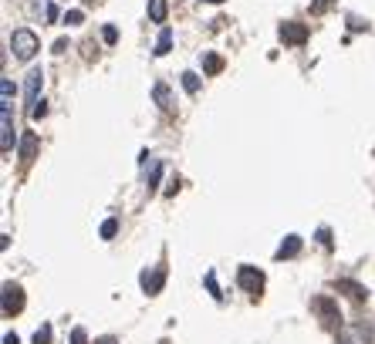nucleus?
I'll return each instance as SVG.
<instances>
[{"instance_id":"nucleus-1","label":"nucleus","mask_w":375,"mask_h":344,"mask_svg":"<svg viewBox=\"0 0 375 344\" xmlns=\"http://www.w3.org/2000/svg\"><path fill=\"white\" fill-rule=\"evenodd\" d=\"M38 47H41V41H38L34 31H27V27H17V31L10 34V51H14L17 61H31V58L38 54Z\"/></svg>"},{"instance_id":"nucleus-2","label":"nucleus","mask_w":375,"mask_h":344,"mask_svg":"<svg viewBox=\"0 0 375 344\" xmlns=\"http://www.w3.org/2000/svg\"><path fill=\"white\" fill-rule=\"evenodd\" d=\"M0 310H3V317H14V314H21L24 310V290L17 287V284H3V290H0Z\"/></svg>"},{"instance_id":"nucleus-3","label":"nucleus","mask_w":375,"mask_h":344,"mask_svg":"<svg viewBox=\"0 0 375 344\" xmlns=\"http://www.w3.org/2000/svg\"><path fill=\"white\" fill-rule=\"evenodd\" d=\"M237 287L247 290V294H260L264 290V273L257 267H250V264H244V267L237 270Z\"/></svg>"},{"instance_id":"nucleus-4","label":"nucleus","mask_w":375,"mask_h":344,"mask_svg":"<svg viewBox=\"0 0 375 344\" xmlns=\"http://www.w3.org/2000/svg\"><path fill=\"white\" fill-rule=\"evenodd\" d=\"M0 149H3V155L14 152V112H10V105H0Z\"/></svg>"},{"instance_id":"nucleus-5","label":"nucleus","mask_w":375,"mask_h":344,"mask_svg":"<svg viewBox=\"0 0 375 344\" xmlns=\"http://www.w3.org/2000/svg\"><path fill=\"white\" fill-rule=\"evenodd\" d=\"M163 284H166V264H156L152 270L142 273V290H146V294H159Z\"/></svg>"},{"instance_id":"nucleus-6","label":"nucleus","mask_w":375,"mask_h":344,"mask_svg":"<svg viewBox=\"0 0 375 344\" xmlns=\"http://www.w3.org/2000/svg\"><path fill=\"white\" fill-rule=\"evenodd\" d=\"M281 38H284V44H291V47H301L308 41V27L301 21H284L281 24Z\"/></svg>"},{"instance_id":"nucleus-7","label":"nucleus","mask_w":375,"mask_h":344,"mask_svg":"<svg viewBox=\"0 0 375 344\" xmlns=\"http://www.w3.org/2000/svg\"><path fill=\"white\" fill-rule=\"evenodd\" d=\"M41 81H44L41 68L27 71V84H24V98H27V105H31V108H34V105L41 102Z\"/></svg>"},{"instance_id":"nucleus-8","label":"nucleus","mask_w":375,"mask_h":344,"mask_svg":"<svg viewBox=\"0 0 375 344\" xmlns=\"http://www.w3.org/2000/svg\"><path fill=\"white\" fill-rule=\"evenodd\" d=\"M311 310H318L325 324H334V321L341 317V314H338V304H334L332 297H311Z\"/></svg>"},{"instance_id":"nucleus-9","label":"nucleus","mask_w":375,"mask_h":344,"mask_svg":"<svg viewBox=\"0 0 375 344\" xmlns=\"http://www.w3.org/2000/svg\"><path fill=\"white\" fill-rule=\"evenodd\" d=\"M301 246H304L301 236H297V233H288V236L281 240V246H277V260H291V257H297Z\"/></svg>"},{"instance_id":"nucleus-10","label":"nucleus","mask_w":375,"mask_h":344,"mask_svg":"<svg viewBox=\"0 0 375 344\" xmlns=\"http://www.w3.org/2000/svg\"><path fill=\"white\" fill-rule=\"evenodd\" d=\"M17 155H21L24 162H31V159L38 155V135H34V132H24V135H21V146H17Z\"/></svg>"},{"instance_id":"nucleus-11","label":"nucleus","mask_w":375,"mask_h":344,"mask_svg":"<svg viewBox=\"0 0 375 344\" xmlns=\"http://www.w3.org/2000/svg\"><path fill=\"white\" fill-rule=\"evenodd\" d=\"M334 287H338L341 294H348L352 301H365V297H369V290H365L362 284H355V280H338Z\"/></svg>"},{"instance_id":"nucleus-12","label":"nucleus","mask_w":375,"mask_h":344,"mask_svg":"<svg viewBox=\"0 0 375 344\" xmlns=\"http://www.w3.org/2000/svg\"><path fill=\"white\" fill-rule=\"evenodd\" d=\"M152 95H156V105H159L163 112H172V108H176V105H172V91H169V84H163V81H156Z\"/></svg>"},{"instance_id":"nucleus-13","label":"nucleus","mask_w":375,"mask_h":344,"mask_svg":"<svg viewBox=\"0 0 375 344\" xmlns=\"http://www.w3.org/2000/svg\"><path fill=\"white\" fill-rule=\"evenodd\" d=\"M34 14H41L44 24H54V21H58V7H54V0H34Z\"/></svg>"},{"instance_id":"nucleus-14","label":"nucleus","mask_w":375,"mask_h":344,"mask_svg":"<svg viewBox=\"0 0 375 344\" xmlns=\"http://www.w3.org/2000/svg\"><path fill=\"white\" fill-rule=\"evenodd\" d=\"M169 47H172V31L163 27V31H159V38H156V47H152V51H156V58H163V54H169Z\"/></svg>"},{"instance_id":"nucleus-15","label":"nucleus","mask_w":375,"mask_h":344,"mask_svg":"<svg viewBox=\"0 0 375 344\" xmlns=\"http://www.w3.org/2000/svg\"><path fill=\"white\" fill-rule=\"evenodd\" d=\"M338 344H365V338H362L359 328H341L338 331Z\"/></svg>"},{"instance_id":"nucleus-16","label":"nucleus","mask_w":375,"mask_h":344,"mask_svg":"<svg viewBox=\"0 0 375 344\" xmlns=\"http://www.w3.org/2000/svg\"><path fill=\"white\" fill-rule=\"evenodd\" d=\"M203 71H207V75H220V71H223V58L213 54V51L203 54Z\"/></svg>"},{"instance_id":"nucleus-17","label":"nucleus","mask_w":375,"mask_h":344,"mask_svg":"<svg viewBox=\"0 0 375 344\" xmlns=\"http://www.w3.org/2000/svg\"><path fill=\"white\" fill-rule=\"evenodd\" d=\"M166 0H149V17L156 21V24H166Z\"/></svg>"},{"instance_id":"nucleus-18","label":"nucleus","mask_w":375,"mask_h":344,"mask_svg":"<svg viewBox=\"0 0 375 344\" xmlns=\"http://www.w3.org/2000/svg\"><path fill=\"white\" fill-rule=\"evenodd\" d=\"M159 176H163V162H152V165H149V172H146V190H149V192H156Z\"/></svg>"},{"instance_id":"nucleus-19","label":"nucleus","mask_w":375,"mask_h":344,"mask_svg":"<svg viewBox=\"0 0 375 344\" xmlns=\"http://www.w3.org/2000/svg\"><path fill=\"white\" fill-rule=\"evenodd\" d=\"M61 24L78 27V24H84V14H82V10H65V14H61Z\"/></svg>"},{"instance_id":"nucleus-20","label":"nucleus","mask_w":375,"mask_h":344,"mask_svg":"<svg viewBox=\"0 0 375 344\" xmlns=\"http://www.w3.org/2000/svg\"><path fill=\"white\" fill-rule=\"evenodd\" d=\"M183 88H186L190 95H196V91H200V75H193V71H183Z\"/></svg>"},{"instance_id":"nucleus-21","label":"nucleus","mask_w":375,"mask_h":344,"mask_svg":"<svg viewBox=\"0 0 375 344\" xmlns=\"http://www.w3.org/2000/svg\"><path fill=\"white\" fill-rule=\"evenodd\" d=\"M334 7V0H311V17H321Z\"/></svg>"},{"instance_id":"nucleus-22","label":"nucleus","mask_w":375,"mask_h":344,"mask_svg":"<svg viewBox=\"0 0 375 344\" xmlns=\"http://www.w3.org/2000/svg\"><path fill=\"white\" fill-rule=\"evenodd\" d=\"M115 233H119V220H105L102 229H98V236H102V240H112Z\"/></svg>"},{"instance_id":"nucleus-23","label":"nucleus","mask_w":375,"mask_h":344,"mask_svg":"<svg viewBox=\"0 0 375 344\" xmlns=\"http://www.w3.org/2000/svg\"><path fill=\"white\" fill-rule=\"evenodd\" d=\"M207 290H209V297H213V301H223V290L216 287V273H213V270L207 273Z\"/></svg>"},{"instance_id":"nucleus-24","label":"nucleus","mask_w":375,"mask_h":344,"mask_svg":"<svg viewBox=\"0 0 375 344\" xmlns=\"http://www.w3.org/2000/svg\"><path fill=\"white\" fill-rule=\"evenodd\" d=\"M0 95H3V102H0V105H10V98H14V81H10V78H3V81H0Z\"/></svg>"},{"instance_id":"nucleus-25","label":"nucleus","mask_w":375,"mask_h":344,"mask_svg":"<svg viewBox=\"0 0 375 344\" xmlns=\"http://www.w3.org/2000/svg\"><path fill=\"white\" fill-rule=\"evenodd\" d=\"M34 344H51V324H41L34 331Z\"/></svg>"},{"instance_id":"nucleus-26","label":"nucleus","mask_w":375,"mask_h":344,"mask_svg":"<svg viewBox=\"0 0 375 344\" xmlns=\"http://www.w3.org/2000/svg\"><path fill=\"white\" fill-rule=\"evenodd\" d=\"M27 115H31V122H41L44 115H47V102H38V105H34V108H27Z\"/></svg>"},{"instance_id":"nucleus-27","label":"nucleus","mask_w":375,"mask_h":344,"mask_svg":"<svg viewBox=\"0 0 375 344\" xmlns=\"http://www.w3.org/2000/svg\"><path fill=\"white\" fill-rule=\"evenodd\" d=\"M102 38H105V44H115V41H119V31H115L112 24H105V27H102Z\"/></svg>"},{"instance_id":"nucleus-28","label":"nucleus","mask_w":375,"mask_h":344,"mask_svg":"<svg viewBox=\"0 0 375 344\" xmlns=\"http://www.w3.org/2000/svg\"><path fill=\"white\" fill-rule=\"evenodd\" d=\"M318 243H321V246H332V229L328 227L318 229Z\"/></svg>"},{"instance_id":"nucleus-29","label":"nucleus","mask_w":375,"mask_h":344,"mask_svg":"<svg viewBox=\"0 0 375 344\" xmlns=\"http://www.w3.org/2000/svg\"><path fill=\"white\" fill-rule=\"evenodd\" d=\"M71 344H88V334H84V328H75V331H71Z\"/></svg>"},{"instance_id":"nucleus-30","label":"nucleus","mask_w":375,"mask_h":344,"mask_svg":"<svg viewBox=\"0 0 375 344\" xmlns=\"http://www.w3.org/2000/svg\"><path fill=\"white\" fill-rule=\"evenodd\" d=\"M3 344H21V341H17V334H3Z\"/></svg>"},{"instance_id":"nucleus-31","label":"nucleus","mask_w":375,"mask_h":344,"mask_svg":"<svg viewBox=\"0 0 375 344\" xmlns=\"http://www.w3.org/2000/svg\"><path fill=\"white\" fill-rule=\"evenodd\" d=\"M98 344H119V341H115V338H102Z\"/></svg>"},{"instance_id":"nucleus-32","label":"nucleus","mask_w":375,"mask_h":344,"mask_svg":"<svg viewBox=\"0 0 375 344\" xmlns=\"http://www.w3.org/2000/svg\"><path fill=\"white\" fill-rule=\"evenodd\" d=\"M203 3H223V0H203Z\"/></svg>"}]
</instances>
